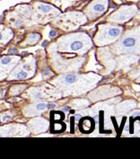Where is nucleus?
I'll list each match as a JSON object with an SVG mask.
<instances>
[{
    "instance_id": "nucleus-17",
    "label": "nucleus",
    "mask_w": 140,
    "mask_h": 159,
    "mask_svg": "<svg viewBox=\"0 0 140 159\" xmlns=\"http://www.w3.org/2000/svg\"><path fill=\"white\" fill-rule=\"evenodd\" d=\"M24 68H25V70H29V69H30V67H29L28 65H24Z\"/></svg>"
},
{
    "instance_id": "nucleus-1",
    "label": "nucleus",
    "mask_w": 140,
    "mask_h": 159,
    "mask_svg": "<svg viewBox=\"0 0 140 159\" xmlns=\"http://www.w3.org/2000/svg\"><path fill=\"white\" fill-rule=\"evenodd\" d=\"M106 6H107V1L106 0H96L95 2L92 3L89 10L92 14H102L106 10Z\"/></svg>"
},
{
    "instance_id": "nucleus-5",
    "label": "nucleus",
    "mask_w": 140,
    "mask_h": 159,
    "mask_svg": "<svg viewBox=\"0 0 140 159\" xmlns=\"http://www.w3.org/2000/svg\"><path fill=\"white\" fill-rule=\"evenodd\" d=\"M83 48V42L80 41H75L71 43L70 45V49L72 51H77V50H81Z\"/></svg>"
},
{
    "instance_id": "nucleus-8",
    "label": "nucleus",
    "mask_w": 140,
    "mask_h": 159,
    "mask_svg": "<svg viewBox=\"0 0 140 159\" xmlns=\"http://www.w3.org/2000/svg\"><path fill=\"white\" fill-rule=\"evenodd\" d=\"M16 77L18 79H25L27 77V73L25 71H20L16 75Z\"/></svg>"
},
{
    "instance_id": "nucleus-11",
    "label": "nucleus",
    "mask_w": 140,
    "mask_h": 159,
    "mask_svg": "<svg viewBox=\"0 0 140 159\" xmlns=\"http://www.w3.org/2000/svg\"><path fill=\"white\" fill-rule=\"evenodd\" d=\"M56 35H57V32L55 30H51L50 32V37H51V38L55 37Z\"/></svg>"
},
{
    "instance_id": "nucleus-14",
    "label": "nucleus",
    "mask_w": 140,
    "mask_h": 159,
    "mask_svg": "<svg viewBox=\"0 0 140 159\" xmlns=\"http://www.w3.org/2000/svg\"><path fill=\"white\" fill-rule=\"evenodd\" d=\"M75 120L76 121H78V120H80V116H79V114H75Z\"/></svg>"
},
{
    "instance_id": "nucleus-10",
    "label": "nucleus",
    "mask_w": 140,
    "mask_h": 159,
    "mask_svg": "<svg viewBox=\"0 0 140 159\" xmlns=\"http://www.w3.org/2000/svg\"><path fill=\"white\" fill-rule=\"evenodd\" d=\"M36 108H37V110L42 111V110L47 109V108H48V106H47V105H46L45 103H39V104H37Z\"/></svg>"
},
{
    "instance_id": "nucleus-6",
    "label": "nucleus",
    "mask_w": 140,
    "mask_h": 159,
    "mask_svg": "<svg viewBox=\"0 0 140 159\" xmlns=\"http://www.w3.org/2000/svg\"><path fill=\"white\" fill-rule=\"evenodd\" d=\"M108 34H109L110 36H111V37H117V36H119L120 34V30L119 28H115V27L110 28V30L108 31Z\"/></svg>"
},
{
    "instance_id": "nucleus-3",
    "label": "nucleus",
    "mask_w": 140,
    "mask_h": 159,
    "mask_svg": "<svg viewBox=\"0 0 140 159\" xmlns=\"http://www.w3.org/2000/svg\"><path fill=\"white\" fill-rule=\"evenodd\" d=\"M37 9L40 10L42 13H46L47 14V13L51 12L52 10H54V7L50 6V5H46V4H41V3H40V4L37 5Z\"/></svg>"
},
{
    "instance_id": "nucleus-13",
    "label": "nucleus",
    "mask_w": 140,
    "mask_h": 159,
    "mask_svg": "<svg viewBox=\"0 0 140 159\" xmlns=\"http://www.w3.org/2000/svg\"><path fill=\"white\" fill-rule=\"evenodd\" d=\"M47 106H48L49 109H52V108H55V107H56V104H55V103H50V104H48Z\"/></svg>"
},
{
    "instance_id": "nucleus-15",
    "label": "nucleus",
    "mask_w": 140,
    "mask_h": 159,
    "mask_svg": "<svg viewBox=\"0 0 140 159\" xmlns=\"http://www.w3.org/2000/svg\"><path fill=\"white\" fill-rule=\"evenodd\" d=\"M10 115H7V116H5V117L3 118V120H8V119H10Z\"/></svg>"
},
{
    "instance_id": "nucleus-2",
    "label": "nucleus",
    "mask_w": 140,
    "mask_h": 159,
    "mask_svg": "<svg viewBox=\"0 0 140 159\" xmlns=\"http://www.w3.org/2000/svg\"><path fill=\"white\" fill-rule=\"evenodd\" d=\"M80 127H81V130L84 133H86V128H87V133H89L94 129V121H93L92 119L84 118L81 121Z\"/></svg>"
},
{
    "instance_id": "nucleus-18",
    "label": "nucleus",
    "mask_w": 140,
    "mask_h": 159,
    "mask_svg": "<svg viewBox=\"0 0 140 159\" xmlns=\"http://www.w3.org/2000/svg\"><path fill=\"white\" fill-rule=\"evenodd\" d=\"M47 43H48V42H47V41H44V42H43V43H42V47H45V46L47 45Z\"/></svg>"
},
{
    "instance_id": "nucleus-9",
    "label": "nucleus",
    "mask_w": 140,
    "mask_h": 159,
    "mask_svg": "<svg viewBox=\"0 0 140 159\" xmlns=\"http://www.w3.org/2000/svg\"><path fill=\"white\" fill-rule=\"evenodd\" d=\"M10 61H11V58H9V57H5V58H3V59H1V64H3V65H7L10 63Z\"/></svg>"
},
{
    "instance_id": "nucleus-20",
    "label": "nucleus",
    "mask_w": 140,
    "mask_h": 159,
    "mask_svg": "<svg viewBox=\"0 0 140 159\" xmlns=\"http://www.w3.org/2000/svg\"><path fill=\"white\" fill-rule=\"evenodd\" d=\"M1 39H2V34H0V40H1Z\"/></svg>"
},
{
    "instance_id": "nucleus-7",
    "label": "nucleus",
    "mask_w": 140,
    "mask_h": 159,
    "mask_svg": "<svg viewBox=\"0 0 140 159\" xmlns=\"http://www.w3.org/2000/svg\"><path fill=\"white\" fill-rule=\"evenodd\" d=\"M77 80V76L75 75H67L65 76V82L66 84H73Z\"/></svg>"
},
{
    "instance_id": "nucleus-4",
    "label": "nucleus",
    "mask_w": 140,
    "mask_h": 159,
    "mask_svg": "<svg viewBox=\"0 0 140 159\" xmlns=\"http://www.w3.org/2000/svg\"><path fill=\"white\" fill-rule=\"evenodd\" d=\"M135 44H136V39L132 38V37L126 38V39H124L123 42H122V45L125 48H130V47H133Z\"/></svg>"
},
{
    "instance_id": "nucleus-19",
    "label": "nucleus",
    "mask_w": 140,
    "mask_h": 159,
    "mask_svg": "<svg viewBox=\"0 0 140 159\" xmlns=\"http://www.w3.org/2000/svg\"><path fill=\"white\" fill-rule=\"evenodd\" d=\"M50 74V72L49 71H45V72H43V75H47Z\"/></svg>"
},
{
    "instance_id": "nucleus-21",
    "label": "nucleus",
    "mask_w": 140,
    "mask_h": 159,
    "mask_svg": "<svg viewBox=\"0 0 140 159\" xmlns=\"http://www.w3.org/2000/svg\"><path fill=\"white\" fill-rule=\"evenodd\" d=\"M2 17H3V16H0V19H2Z\"/></svg>"
},
{
    "instance_id": "nucleus-12",
    "label": "nucleus",
    "mask_w": 140,
    "mask_h": 159,
    "mask_svg": "<svg viewBox=\"0 0 140 159\" xmlns=\"http://www.w3.org/2000/svg\"><path fill=\"white\" fill-rule=\"evenodd\" d=\"M17 52H18V51H17L16 49H12V50H9V53H10V54H16Z\"/></svg>"
},
{
    "instance_id": "nucleus-16",
    "label": "nucleus",
    "mask_w": 140,
    "mask_h": 159,
    "mask_svg": "<svg viewBox=\"0 0 140 159\" xmlns=\"http://www.w3.org/2000/svg\"><path fill=\"white\" fill-rule=\"evenodd\" d=\"M62 111H69V108H68V107H64V108H62Z\"/></svg>"
}]
</instances>
